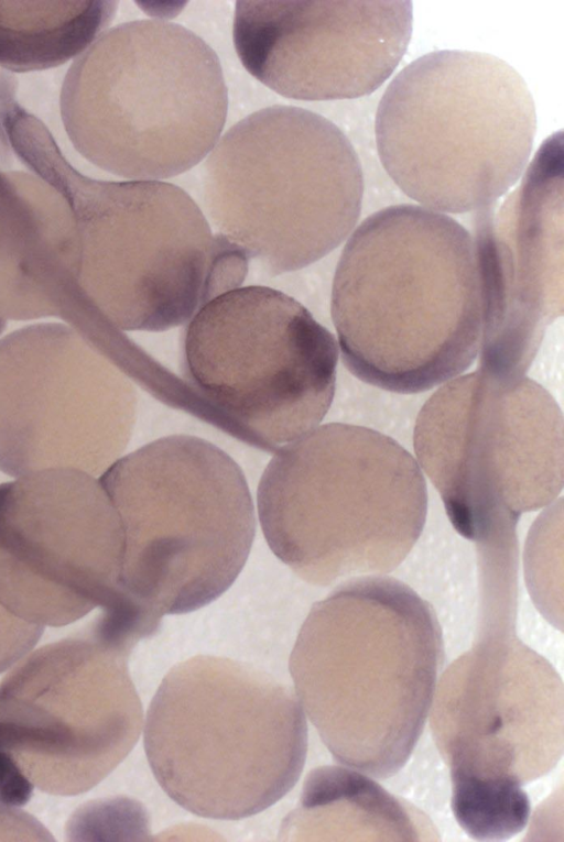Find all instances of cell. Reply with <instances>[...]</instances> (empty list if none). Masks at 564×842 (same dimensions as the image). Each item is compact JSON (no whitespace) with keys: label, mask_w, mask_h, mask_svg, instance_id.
<instances>
[{"label":"cell","mask_w":564,"mask_h":842,"mask_svg":"<svg viewBox=\"0 0 564 842\" xmlns=\"http://www.w3.org/2000/svg\"><path fill=\"white\" fill-rule=\"evenodd\" d=\"M473 236L416 205L367 217L339 259L332 317L343 361L361 381L419 393L464 372L484 330Z\"/></svg>","instance_id":"obj_1"},{"label":"cell","mask_w":564,"mask_h":842,"mask_svg":"<svg viewBox=\"0 0 564 842\" xmlns=\"http://www.w3.org/2000/svg\"><path fill=\"white\" fill-rule=\"evenodd\" d=\"M10 142L13 153L70 204L79 238V297L108 327L162 331L183 325L246 278V253L212 231L181 187L87 177L37 118L18 125Z\"/></svg>","instance_id":"obj_2"},{"label":"cell","mask_w":564,"mask_h":842,"mask_svg":"<svg viewBox=\"0 0 564 842\" xmlns=\"http://www.w3.org/2000/svg\"><path fill=\"white\" fill-rule=\"evenodd\" d=\"M443 659L432 606L405 583L364 577L315 603L290 671L297 698L334 758L386 779L423 731Z\"/></svg>","instance_id":"obj_3"},{"label":"cell","mask_w":564,"mask_h":842,"mask_svg":"<svg viewBox=\"0 0 564 842\" xmlns=\"http://www.w3.org/2000/svg\"><path fill=\"white\" fill-rule=\"evenodd\" d=\"M274 555L303 580L395 569L423 529L426 484L412 455L373 429L332 423L282 447L259 482Z\"/></svg>","instance_id":"obj_4"},{"label":"cell","mask_w":564,"mask_h":842,"mask_svg":"<svg viewBox=\"0 0 564 842\" xmlns=\"http://www.w3.org/2000/svg\"><path fill=\"white\" fill-rule=\"evenodd\" d=\"M61 117L76 151L132 181L180 175L214 149L227 117L216 53L188 29L137 20L104 32L69 67Z\"/></svg>","instance_id":"obj_5"},{"label":"cell","mask_w":564,"mask_h":842,"mask_svg":"<svg viewBox=\"0 0 564 842\" xmlns=\"http://www.w3.org/2000/svg\"><path fill=\"white\" fill-rule=\"evenodd\" d=\"M144 750L177 805L204 818L236 820L293 788L307 728L291 688L249 664L199 655L162 680L148 710Z\"/></svg>","instance_id":"obj_6"},{"label":"cell","mask_w":564,"mask_h":842,"mask_svg":"<svg viewBox=\"0 0 564 842\" xmlns=\"http://www.w3.org/2000/svg\"><path fill=\"white\" fill-rule=\"evenodd\" d=\"M536 131L533 97L503 59L442 50L401 69L377 108L382 167L431 210L489 208L523 174Z\"/></svg>","instance_id":"obj_7"},{"label":"cell","mask_w":564,"mask_h":842,"mask_svg":"<svg viewBox=\"0 0 564 842\" xmlns=\"http://www.w3.org/2000/svg\"><path fill=\"white\" fill-rule=\"evenodd\" d=\"M99 482L122 529L120 587L144 613L197 610L241 571L256 533L239 466L202 438H160L116 460Z\"/></svg>","instance_id":"obj_8"},{"label":"cell","mask_w":564,"mask_h":842,"mask_svg":"<svg viewBox=\"0 0 564 842\" xmlns=\"http://www.w3.org/2000/svg\"><path fill=\"white\" fill-rule=\"evenodd\" d=\"M203 200L218 233L269 273L319 260L351 232L364 197L349 139L310 110L272 106L232 125L206 156Z\"/></svg>","instance_id":"obj_9"},{"label":"cell","mask_w":564,"mask_h":842,"mask_svg":"<svg viewBox=\"0 0 564 842\" xmlns=\"http://www.w3.org/2000/svg\"><path fill=\"white\" fill-rule=\"evenodd\" d=\"M416 458L454 528L478 555L517 551L519 517L563 488V416L523 375L479 370L452 380L421 408Z\"/></svg>","instance_id":"obj_10"},{"label":"cell","mask_w":564,"mask_h":842,"mask_svg":"<svg viewBox=\"0 0 564 842\" xmlns=\"http://www.w3.org/2000/svg\"><path fill=\"white\" fill-rule=\"evenodd\" d=\"M130 650L89 626L47 644L0 684V802L22 806L33 789L85 792L130 753L143 709L129 676Z\"/></svg>","instance_id":"obj_11"},{"label":"cell","mask_w":564,"mask_h":842,"mask_svg":"<svg viewBox=\"0 0 564 842\" xmlns=\"http://www.w3.org/2000/svg\"><path fill=\"white\" fill-rule=\"evenodd\" d=\"M333 335L289 295L265 286L227 291L192 318L186 378L225 426L263 448L314 429L335 393Z\"/></svg>","instance_id":"obj_12"},{"label":"cell","mask_w":564,"mask_h":842,"mask_svg":"<svg viewBox=\"0 0 564 842\" xmlns=\"http://www.w3.org/2000/svg\"><path fill=\"white\" fill-rule=\"evenodd\" d=\"M123 536L100 482L72 468L0 484V603L36 625L118 611Z\"/></svg>","instance_id":"obj_13"},{"label":"cell","mask_w":564,"mask_h":842,"mask_svg":"<svg viewBox=\"0 0 564 842\" xmlns=\"http://www.w3.org/2000/svg\"><path fill=\"white\" fill-rule=\"evenodd\" d=\"M135 396L72 327L37 324L0 339V470L106 471L124 449Z\"/></svg>","instance_id":"obj_14"},{"label":"cell","mask_w":564,"mask_h":842,"mask_svg":"<svg viewBox=\"0 0 564 842\" xmlns=\"http://www.w3.org/2000/svg\"><path fill=\"white\" fill-rule=\"evenodd\" d=\"M511 627H485L440 679L431 729L451 777L523 785L561 758L562 680Z\"/></svg>","instance_id":"obj_15"},{"label":"cell","mask_w":564,"mask_h":842,"mask_svg":"<svg viewBox=\"0 0 564 842\" xmlns=\"http://www.w3.org/2000/svg\"><path fill=\"white\" fill-rule=\"evenodd\" d=\"M412 2L238 1L234 44L245 68L300 100L354 99L377 90L404 56Z\"/></svg>","instance_id":"obj_16"},{"label":"cell","mask_w":564,"mask_h":842,"mask_svg":"<svg viewBox=\"0 0 564 842\" xmlns=\"http://www.w3.org/2000/svg\"><path fill=\"white\" fill-rule=\"evenodd\" d=\"M495 215L477 216L484 292L481 369L523 375L546 327L563 310L562 156L549 146Z\"/></svg>","instance_id":"obj_17"},{"label":"cell","mask_w":564,"mask_h":842,"mask_svg":"<svg viewBox=\"0 0 564 842\" xmlns=\"http://www.w3.org/2000/svg\"><path fill=\"white\" fill-rule=\"evenodd\" d=\"M78 265L68 200L34 173L0 170V318L72 325L82 305Z\"/></svg>","instance_id":"obj_18"},{"label":"cell","mask_w":564,"mask_h":842,"mask_svg":"<svg viewBox=\"0 0 564 842\" xmlns=\"http://www.w3.org/2000/svg\"><path fill=\"white\" fill-rule=\"evenodd\" d=\"M116 10L115 1H0V67L28 73L78 57Z\"/></svg>","instance_id":"obj_19"},{"label":"cell","mask_w":564,"mask_h":842,"mask_svg":"<svg viewBox=\"0 0 564 842\" xmlns=\"http://www.w3.org/2000/svg\"><path fill=\"white\" fill-rule=\"evenodd\" d=\"M302 810L330 821L332 834L348 840H421L408 808L372 780L346 767H323L311 773Z\"/></svg>","instance_id":"obj_20"},{"label":"cell","mask_w":564,"mask_h":842,"mask_svg":"<svg viewBox=\"0 0 564 842\" xmlns=\"http://www.w3.org/2000/svg\"><path fill=\"white\" fill-rule=\"evenodd\" d=\"M452 810L458 824L476 840H506L528 823L530 801L522 785L453 777Z\"/></svg>","instance_id":"obj_21"},{"label":"cell","mask_w":564,"mask_h":842,"mask_svg":"<svg viewBox=\"0 0 564 842\" xmlns=\"http://www.w3.org/2000/svg\"><path fill=\"white\" fill-rule=\"evenodd\" d=\"M42 632L43 626L14 616L0 603V674L33 648Z\"/></svg>","instance_id":"obj_22"},{"label":"cell","mask_w":564,"mask_h":842,"mask_svg":"<svg viewBox=\"0 0 564 842\" xmlns=\"http://www.w3.org/2000/svg\"><path fill=\"white\" fill-rule=\"evenodd\" d=\"M0 840H52L47 830L29 813L0 802Z\"/></svg>","instance_id":"obj_23"},{"label":"cell","mask_w":564,"mask_h":842,"mask_svg":"<svg viewBox=\"0 0 564 842\" xmlns=\"http://www.w3.org/2000/svg\"><path fill=\"white\" fill-rule=\"evenodd\" d=\"M12 149L9 143L8 136L0 123V162L8 166L12 163Z\"/></svg>","instance_id":"obj_24"},{"label":"cell","mask_w":564,"mask_h":842,"mask_svg":"<svg viewBox=\"0 0 564 842\" xmlns=\"http://www.w3.org/2000/svg\"><path fill=\"white\" fill-rule=\"evenodd\" d=\"M4 326H6V321L0 318V333L3 331Z\"/></svg>","instance_id":"obj_25"}]
</instances>
